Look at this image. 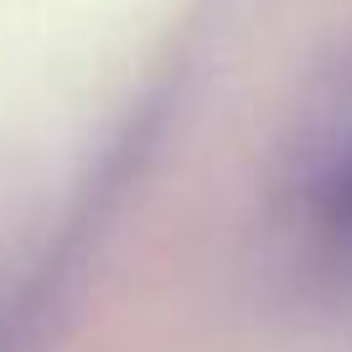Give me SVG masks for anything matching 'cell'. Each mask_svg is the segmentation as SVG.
<instances>
[{
	"instance_id": "6da1fadb",
	"label": "cell",
	"mask_w": 352,
	"mask_h": 352,
	"mask_svg": "<svg viewBox=\"0 0 352 352\" xmlns=\"http://www.w3.org/2000/svg\"><path fill=\"white\" fill-rule=\"evenodd\" d=\"M306 202L331 239L352 243V73L342 78L337 99L311 120L306 145Z\"/></svg>"
}]
</instances>
